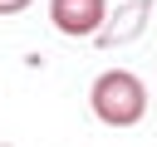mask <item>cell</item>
<instances>
[{
  "instance_id": "6da1fadb",
  "label": "cell",
  "mask_w": 157,
  "mask_h": 147,
  "mask_svg": "<svg viewBox=\"0 0 157 147\" xmlns=\"http://www.w3.org/2000/svg\"><path fill=\"white\" fill-rule=\"evenodd\" d=\"M88 103H93V118H98V123H108V127H132V123H142V113H147V83H142L132 69H108V74L93 78Z\"/></svg>"
},
{
  "instance_id": "3957f363",
  "label": "cell",
  "mask_w": 157,
  "mask_h": 147,
  "mask_svg": "<svg viewBox=\"0 0 157 147\" xmlns=\"http://www.w3.org/2000/svg\"><path fill=\"white\" fill-rule=\"evenodd\" d=\"M25 5H29V0H0V15H20Z\"/></svg>"
},
{
  "instance_id": "7a4b0ae2",
  "label": "cell",
  "mask_w": 157,
  "mask_h": 147,
  "mask_svg": "<svg viewBox=\"0 0 157 147\" xmlns=\"http://www.w3.org/2000/svg\"><path fill=\"white\" fill-rule=\"evenodd\" d=\"M49 20L69 39H88L108 20V0H49Z\"/></svg>"
}]
</instances>
